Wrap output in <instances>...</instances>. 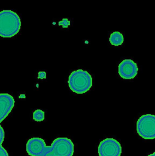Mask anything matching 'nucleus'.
Instances as JSON below:
<instances>
[{"mask_svg": "<svg viewBox=\"0 0 155 156\" xmlns=\"http://www.w3.org/2000/svg\"><path fill=\"white\" fill-rule=\"evenodd\" d=\"M74 144L72 140L66 137H59L53 140L51 146H47L42 156H72Z\"/></svg>", "mask_w": 155, "mask_h": 156, "instance_id": "nucleus-3", "label": "nucleus"}, {"mask_svg": "<svg viewBox=\"0 0 155 156\" xmlns=\"http://www.w3.org/2000/svg\"><path fill=\"white\" fill-rule=\"evenodd\" d=\"M33 119L38 122L42 121L44 119V111L37 109L35 110L33 113Z\"/></svg>", "mask_w": 155, "mask_h": 156, "instance_id": "nucleus-10", "label": "nucleus"}, {"mask_svg": "<svg viewBox=\"0 0 155 156\" xmlns=\"http://www.w3.org/2000/svg\"><path fill=\"white\" fill-rule=\"evenodd\" d=\"M15 105L13 97L8 93L0 94V123L11 112Z\"/></svg>", "mask_w": 155, "mask_h": 156, "instance_id": "nucleus-8", "label": "nucleus"}, {"mask_svg": "<svg viewBox=\"0 0 155 156\" xmlns=\"http://www.w3.org/2000/svg\"><path fill=\"white\" fill-rule=\"evenodd\" d=\"M70 89L77 94H83L90 90L92 86L91 75L86 71L78 69L71 73L68 78Z\"/></svg>", "mask_w": 155, "mask_h": 156, "instance_id": "nucleus-2", "label": "nucleus"}, {"mask_svg": "<svg viewBox=\"0 0 155 156\" xmlns=\"http://www.w3.org/2000/svg\"><path fill=\"white\" fill-rule=\"evenodd\" d=\"M4 138H5L4 130L3 128L2 127V126L0 125V146L3 143Z\"/></svg>", "mask_w": 155, "mask_h": 156, "instance_id": "nucleus-12", "label": "nucleus"}, {"mask_svg": "<svg viewBox=\"0 0 155 156\" xmlns=\"http://www.w3.org/2000/svg\"><path fill=\"white\" fill-rule=\"evenodd\" d=\"M136 130L139 135L143 139H154L155 116L151 114L141 116L137 121Z\"/></svg>", "mask_w": 155, "mask_h": 156, "instance_id": "nucleus-4", "label": "nucleus"}, {"mask_svg": "<svg viewBox=\"0 0 155 156\" xmlns=\"http://www.w3.org/2000/svg\"><path fill=\"white\" fill-rule=\"evenodd\" d=\"M47 147L43 139L34 137L27 141L26 143V151L30 156H42L45 153Z\"/></svg>", "mask_w": 155, "mask_h": 156, "instance_id": "nucleus-7", "label": "nucleus"}, {"mask_svg": "<svg viewBox=\"0 0 155 156\" xmlns=\"http://www.w3.org/2000/svg\"><path fill=\"white\" fill-rule=\"evenodd\" d=\"M46 78V73L44 71H40L38 73V79H43Z\"/></svg>", "mask_w": 155, "mask_h": 156, "instance_id": "nucleus-14", "label": "nucleus"}, {"mask_svg": "<svg viewBox=\"0 0 155 156\" xmlns=\"http://www.w3.org/2000/svg\"><path fill=\"white\" fill-rule=\"evenodd\" d=\"M58 25L61 26L63 28H67L70 25V21L67 18H63L58 22Z\"/></svg>", "mask_w": 155, "mask_h": 156, "instance_id": "nucleus-11", "label": "nucleus"}, {"mask_svg": "<svg viewBox=\"0 0 155 156\" xmlns=\"http://www.w3.org/2000/svg\"><path fill=\"white\" fill-rule=\"evenodd\" d=\"M124 41V38L122 33L118 31L112 32L109 37V41L112 45L119 46L121 45Z\"/></svg>", "mask_w": 155, "mask_h": 156, "instance_id": "nucleus-9", "label": "nucleus"}, {"mask_svg": "<svg viewBox=\"0 0 155 156\" xmlns=\"http://www.w3.org/2000/svg\"><path fill=\"white\" fill-rule=\"evenodd\" d=\"M0 156H9L7 151L1 145L0 146Z\"/></svg>", "mask_w": 155, "mask_h": 156, "instance_id": "nucleus-13", "label": "nucleus"}, {"mask_svg": "<svg viewBox=\"0 0 155 156\" xmlns=\"http://www.w3.org/2000/svg\"><path fill=\"white\" fill-rule=\"evenodd\" d=\"M148 156H155V152H153V154H150V155H148Z\"/></svg>", "mask_w": 155, "mask_h": 156, "instance_id": "nucleus-15", "label": "nucleus"}, {"mask_svg": "<svg viewBox=\"0 0 155 156\" xmlns=\"http://www.w3.org/2000/svg\"><path fill=\"white\" fill-rule=\"evenodd\" d=\"M99 156H120L122 146L120 143L114 138H106L102 140L98 147Z\"/></svg>", "mask_w": 155, "mask_h": 156, "instance_id": "nucleus-5", "label": "nucleus"}, {"mask_svg": "<svg viewBox=\"0 0 155 156\" xmlns=\"http://www.w3.org/2000/svg\"><path fill=\"white\" fill-rule=\"evenodd\" d=\"M21 19L18 15L10 10L0 12V36L10 38L16 35L21 29Z\"/></svg>", "mask_w": 155, "mask_h": 156, "instance_id": "nucleus-1", "label": "nucleus"}, {"mask_svg": "<svg viewBox=\"0 0 155 156\" xmlns=\"http://www.w3.org/2000/svg\"><path fill=\"white\" fill-rule=\"evenodd\" d=\"M137 63L131 59H125L119 65V74L124 79H134L137 74Z\"/></svg>", "mask_w": 155, "mask_h": 156, "instance_id": "nucleus-6", "label": "nucleus"}]
</instances>
